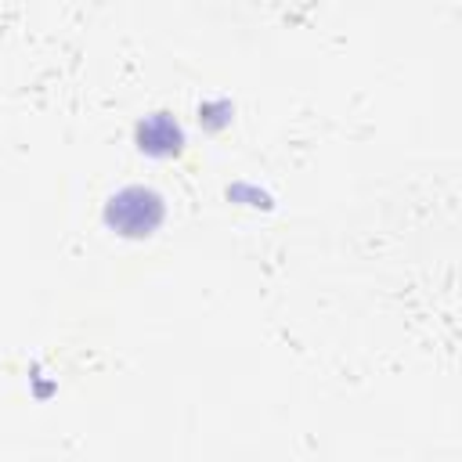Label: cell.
Segmentation results:
<instances>
[{"instance_id": "obj_1", "label": "cell", "mask_w": 462, "mask_h": 462, "mask_svg": "<svg viewBox=\"0 0 462 462\" xmlns=\"http://www.w3.org/2000/svg\"><path fill=\"white\" fill-rule=\"evenodd\" d=\"M162 195L155 188H144V184H126L119 188L108 206H105V220L119 231V235H130V238H141V235H152L159 224H162Z\"/></svg>"}, {"instance_id": "obj_2", "label": "cell", "mask_w": 462, "mask_h": 462, "mask_svg": "<svg viewBox=\"0 0 462 462\" xmlns=\"http://www.w3.org/2000/svg\"><path fill=\"white\" fill-rule=\"evenodd\" d=\"M137 141H141V152L173 155V152H180V144H184V130H180V123H177L170 112H152V116L137 126Z\"/></svg>"}]
</instances>
